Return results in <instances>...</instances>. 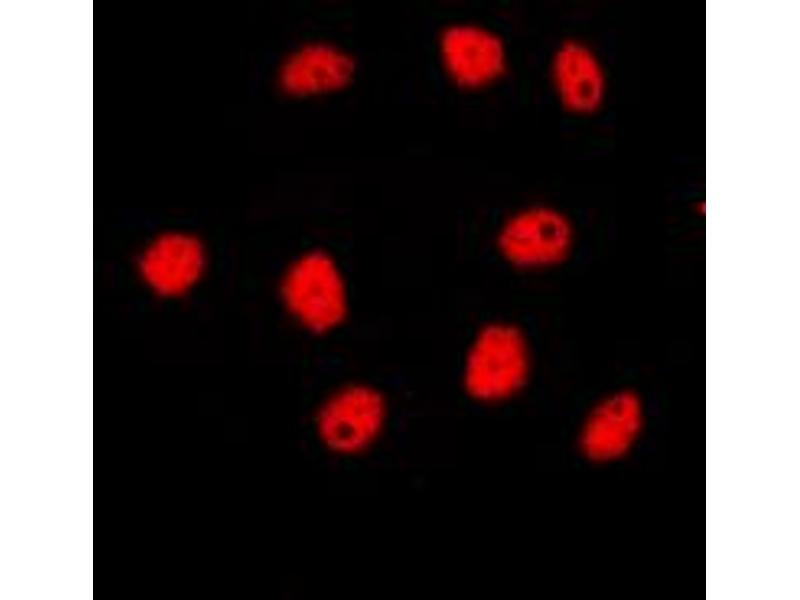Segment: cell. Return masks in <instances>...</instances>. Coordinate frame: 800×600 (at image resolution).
<instances>
[{
	"mask_svg": "<svg viewBox=\"0 0 800 600\" xmlns=\"http://www.w3.org/2000/svg\"><path fill=\"white\" fill-rule=\"evenodd\" d=\"M534 352L525 329L506 318L489 319L470 335L459 377L465 395L483 406L513 401L528 387Z\"/></svg>",
	"mask_w": 800,
	"mask_h": 600,
	"instance_id": "1",
	"label": "cell"
},
{
	"mask_svg": "<svg viewBox=\"0 0 800 600\" xmlns=\"http://www.w3.org/2000/svg\"><path fill=\"white\" fill-rule=\"evenodd\" d=\"M277 299L289 321L314 337L340 330L351 311L343 266L333 253L320 247L304 249L286 263L278 278Z\"/></svg>",
	"mask_w": 800,
	"mask_h": 600,
	"instance_id": "2",
	"label": "cell"
},
{
	"mask_svg": "<svg viewBox=\"0 0 800 600\" xmlns=\"http://www.w3.org/2000/svg\"><path fill=\"white\" fill-rule=\"evenodd\" d=\"M576 229L560 207L532 202L508 212L496 225L493 247L510 269L540 274L561 267L571 257Z\"/></svg>",
	"mask_w": 800,
	"mask_h": 600,
	"instance_id": "3",
	"label": "cell"
},
{
	"mask_svg": "<svg viewBox=\"0 0 800 600\" xmlns=\"http://www.w3.org/2000/svg\"><path fill=\"white\" fill-rule=\"evenodd\" d=\"M435 53L446 81L467 94L499 86L511 68L505 37L477 21L455 20L444 24L436 36Z\"/></svg>",
	"mask_w": 800,
	"mask_h": 600,
	"instance_id": "4",
	"label": "cell"
},
{
	"mask_svg": "<svg viewBox=\"0 0 800 600\" xmlns=\"http://www.w3.org/2000/svg\"><path fill=\"white\" fill-rule=\"evenodd\" d=\"M389 403L377 386L352 381L331 390L314 414L315 434L322 446L338 456L368 451L383 435Z\"/></svg>",
	"mask_w": 800,
	"mask_h": 600,
	"instance_id": "5",
	"label": "cell"
},
{
	"mask_svg": "<svg viewBox=\"0 0 800 600\" xmlns=\"http://www.w3.org/2000/svg\"><path fill=\"white\" fill-rule=\"evenodd\" d=\"M209 251L201 238L187 231L161 233L137 257V274L150 291L181 297L194 291L209 269Z\"/></svg>",
	"mask_w": 800,
	"mask_h": 600,
	"instance_id": "6",
	"label": "cell"
},
{
	"mask_svg": "<svg viewBox=\"0 0 800 600\" xmlns=\"http://www.w3.org/2000/svg\"><path fill=\"white\" fill-rule=\"evenodd\" d=\"M547 77L558 106L568 115L585 118L603 107L608 91L603 61L586 41H559L547 64Z\"/></svg>",
	"mask_w": 800,
	"mask_h": 600,
	"instance_id": "7",
	"label": "cell"
},
{
	"mask_svg": "<svg viewBox=\"0 0 800 600\" xmlns=\"http://www.w3.org/2000/svg\"><path fill=\"white\" fill-rule=\"evenodd\" d=\"M355 69L352 56L342 47L321 40L307 41L283 57L276 83L290 98H319L348 87Z\"/></svg>",
	"mask_w": 800,
	"mask_h": 600,
	"instance_id": "8",
	"label": "cell"
},
{
	"mask_svg": "<svg viewBox=\"0 0 800 600\" xmlns=\"http://www.w3.org/2000/svg\"><path fill=\"white\" fill-rule=\"evenodd\" d=\"M642 407L637 396L617 392L598 401L584 418L578 444L595 462L620 458L635 442L642 427Z\"/></svg>",
	"mask_w": 800,
	"mask_h": 600,
	"instance_id": "9",
	"label": "cell"
}]
</instances>
